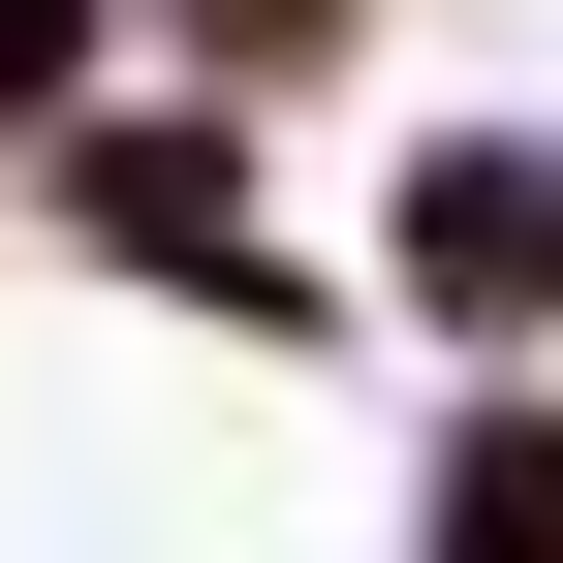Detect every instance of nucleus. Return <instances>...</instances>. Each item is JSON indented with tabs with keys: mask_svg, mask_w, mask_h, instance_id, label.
Wrapping results in <instances>:
<instances>
[{
	"mask_svg": "<svg viewBox=\"0 0 563 563\" xmlns=\"http://www.w3.org/2000/svg\"><path fill=\"white\" fill-rule=\"evenodd\" d=\"M63 220L157 251V282H220V313H313V282H251V220H220V157H188V125H95V157H63Z\"/></svg>",
	"mask_w": 563,
	"mask_h": 563,
	"instance_id": "f257e3e1",
	"label": "nucleus"
},
{
	"mask_svg": "<svg viewBox=\"0 0 563 563\" xmlns=\"http://www.w3.org/2000/svg\"><path fill=\"white\" fill-rule=\"evenodd\" d=\"M407 282L439 313H563V157H439L407 188Z\"/></svg>",
	"mask_w": 563,
	"mask_h": 563,
	"instance_id": "f03ea898",
	"label": "nucleus"
},
{
	"mask_svg": "<svg viewBox=\"0 0 563 563\" xmlns=\"http://www.w3.org/2000/svg\"><path fill=\"white\" fill-rule=\"evenodd\" d=\"M439 563H563V407H470V470H439Z\"/></svg>",
	"mask_w": 563,
	"mask_h": 563,
	"instance_id": "7ed1b4c3",
	"label": "nucleus"
}]
</instances>
